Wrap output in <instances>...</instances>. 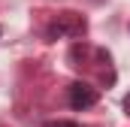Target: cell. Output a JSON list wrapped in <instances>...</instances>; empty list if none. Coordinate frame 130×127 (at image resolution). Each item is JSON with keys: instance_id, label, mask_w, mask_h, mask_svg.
<instances>
[{"instance_id": "cell-2", "label": "cell", "mask_w": 130, "mask_h": 127, "mask_svg": "<svg viewBox=\"0 0 130 127\" xmlns=\"http://www.w3.org/2000/svg\"><path fill=\"white\" fill-rule=\"evenodd\" d=\"M100 100L97 88H91L88 82H73L70 88H67V103H70V109H91L94 103Z\"/></svg>"}, {"instance_id": "cell-1", "label": "cell", "mask_w": 130, "mask_h": 127, "mask_svg": "<svg viewBox=\"0 0 130 127\" xmlns=\"http://www.w3.org/2000/svg\"><path fill=\"white\" fill-rule=\"evenodd\" d=\"M88 27V21L79 15V12H61L52 24H48V39H58V36H82Z\"/></svg>"}, {"instance_id": "cell-4", "label": "cell", "mask_w": 130, "mask_h": 127, "mask_svg": "<svg viewBox=\"0 0 130 127\" xmlns=\"http://www.w3.org/2000/svg\"><path fill=\"white\" fill-rule=\"evenodd\" d=\"M0 36H3V27H0Z\"/></svg>"}, {"instance_id": "cell-3", "label": "cell", "mask_w": 130, "mask_h": 127, "mask_svg": "<svg viewBox=\"0 0 130 127\" xmlns=\"http://www.w3.org/2000/svg\"><path fill=\"white\" fill-rule=\"evenodd\" d=\"M45 127H79V124H73V121H48Z\"/></svg>"}]
</instances>
